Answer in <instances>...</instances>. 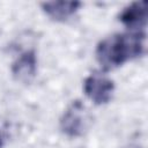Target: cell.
<instances>
[{
	"instance_id": "6da1fadb",
	"label": "cell",
	"mask_w": 148,
	"mask_h": 148,
	"mask_svg": "<svg viewBox=\"0 0 148 148\" xmlns=\"http://www.w3.org/2000/svg\"><path fill=\"white\" fill-rule=\"evenodd\" d=\"M145 35L141 31L116 34L101 40L96 47V59L105 71L121 66L127 60L143 53Z\"/></svg>"
},
{
	"instance_id": "7a4b0ae2",
	"label": "cell",
	"mask_w": 148,
	"mask_h": 148,
	"mask_svg": "<svg viewBox=\"0 0 148 148\" xmlns=\"http://www.w3.org/2000/svg\"><path fill=\"white\" fill-rule=\"evenodd\" d=\"M89 123L90 117L84 105L80 101H75L64 112L60 119V128L66 135L76 138L86 133Z\"/></svg>"
},
{
	"instance_id": "3957f363",
	"label": "cell",
	"mask_w": 148,
	"mask_h": 148,
	"mask_svg": "<svg viewBox=\"0 0 148 148\" xmlns=\"http://www.w3.org/2000/svg\"><path fill=\"white\" fill-rule=\"evenodd\" d=\"M83 90L86 96L97 105L106 104L114 90L113 81L99 72H94L88 75L83 82Z\"/></svg>"
},
{
	"instance_id": "277c9868",
	"label": "cell",
	"mask_w": 148,
	"mask_h": 148,
	"mask_svg": "<svg viewBox=\"0 0 148 148\" xmlns=\"http://www.w3.org/2000/svg\"><path fill=\"white\" fill-rule=\"evenodd\" d=\"M37 72V58L32 50L24 51L12 65V73L14 77L23 83H29Z\"/></svg>"
},
{
	"instance_id": "5b68a950",
	"label": "cell",
	"mask_w": 148,
	"mask_h": 148,
	"mask_svg": "<svg viewBox=\"0 0 148 148\" xmlns=\"http://www.w3.org/2000/svg\"><path fill=\"white\" fill-rule=\"evenodd\" d=\"M119 21L132 30H141L147 24V1H136L128 5L119 15Z\"/></svg>"
},
{
	"instance_id": "8992f818",
	"label": "cell",
	"mask_w": 148,
	"mask_h": 148,
	"mask_svg": "<svg viewBox=\"0 0 148 148\" xmlns=\"http://www.w3.org/2000/svg\"><path fill=\"white\" fill-rule=\"evenodd\" d=\"M81 5L82 3L79 1H49L43 2L40 6L46 15H49L52 20L65 21L71 17Z\"/></svg>"
},
{
	"instance_id": "52a82bcc",
	"label": "cell",
	"mask_w": 148,
	"mask_h": 148,
	"mask_svg": "<svg viewBox=\"0 0 148 148\" xmlns=\"http://www.w3.org/2000/svg\"><path fill=\"white\" fill-rule=\"evenodd\" d=\"M2 147V138H1V134H0V148Z\"/></svg>"
}]
</instances>
